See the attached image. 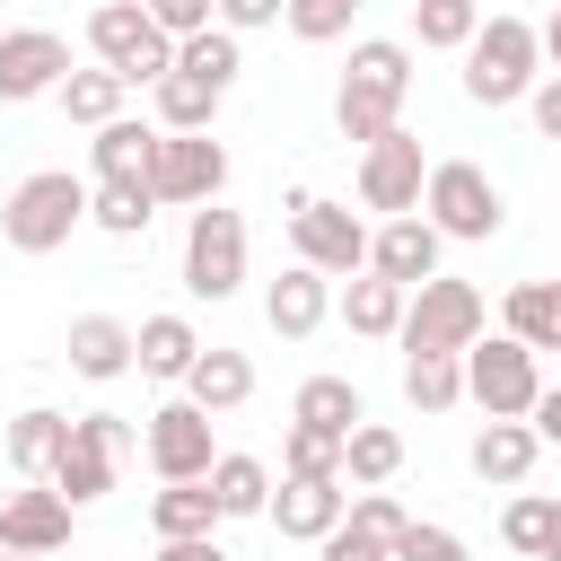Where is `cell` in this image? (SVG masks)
<instances>
[{"label": "cell", "mask_w": 561, "mask_h": 561, "mask_svg": "<svg viewBox=\"0 0 561 561\" xmlns=\"http://www.w3.org/2000/svg\"><path fill=\"white\" fill-rule=\"evenodd\" d=\"M403 96H412V53L394 35H368V44H351V70L333 88V131L368 149L403 123Z\"/></svg>", "instance_id": "obj_1"}, {"label": "cell", "mask_w": 561, "mask_h": 561, "mask_svg": "<svg viewBox=\"0 0 561 561\" xmlns=\"http://www.w3.org/2000/svg\"><path fill=\"white\" fill-rule=\"evenodd\" d=\"M482 324H491L482 289L438 272V280L403 289V324H394V342H403V351H438V359H465V351L482 342Z\"/></svg>", "instance_id": "obj_2"}, {"label": "cell", "mask_w": 561, "mask_h": 561, "mask_svg": "<svg viewBox=\"0 0 561 561\" xmlns=\"http://www.w3.org/2000/svg\"><path fill=\"white\" fill-rule=\"evenodd\" d=\"M79 219H88V184H79L70 167H44V175H26V184L0 202V237H9L18 254H61Z\"/></svg>", "instance_id": "obj_3"}, {"label": "cell", "mask_w": 561, "mask_h": 561, "mask_svg": "<svg viewBox=\"0 0 561 561\" xmlns=\"http://www.w3.org/2000/svg\"><path fill=\"white\" fill-rule=\"evenodd\" d=\"M535 61H543L535 26L500 9V18H482L473 44H465V96H473V105H517V96L535 88Z\"/></svg>", "instance_id": "obj_4"}, {"label": "cell", "mask_w": 561, "mask_h": 561, "mask_svg": "<svg viewBox=\"0 0 561 561\" xmlns=\"http://www.w3.org/2000/svg\"><path fill=\"white\" fill-rule=\"evenodd\" d=\"M421 219H430L438 237H456V245H482V237H500L508 202H500V184H491L473 158H438L430 184H421Z\"/></svg>", "instance_id": "obj_5"}, {"label": "cell", "mask_w": 561, "mask_h": 561, "mask_svg": "<svg viewBox=\"0 0 561 561\" xmlns=\"http://www.w3.org/2000/svg\"><path fill=\"white\" fill-rule=\"evenodd\" d=\"M123 456H131V421H114V412H79L44 482H53V491H61L70 508H96V500L114 491V473H123Z\"/></svg>", "instance_id": "obj_6"}, {"label": "cell", "mask_w": 561, "mask_h": 561, "mask_svg": "<svg viewBox=\"0 0 561 561\" xmlns=\"http://www.w3.org/2000/svg\"><path fill=\"white\" fill-rule=\"evenodd\" d=\"M280 210H289V245H298L307 272H324V280L368 272V228H359V210H342V202H324V193H307V184H298Z\"/></svg>", "instance_id": "obj_7"}, {"label": "cell", "mask_w": 561, "mask_h": 561, "mask_svg": "<svg viewBox=\"0 0 561 561\" xmlns=\"http://www.w3.org/2000/svg\"><path fill=\"white\" fill-rule=\"evenodd\" d=\"M88 44H96V70H114L123 88H140V79L158 88V79L175 70V44L149 26V9H140V0H105V9L88 18Z\"/></svg>", "instance_id": "obj_8"}, {"label": "cell", "mask_w": 561, "mask_h": 561, "mask_svg": "<svg viewBox=\"0 0 561 561\" xmlns=\"http://www.w3.org/2000/svg\"><path fill=\"white\" fill-rule=\"evenodd\" d=\"M184 289L210 298V307L245 289V219L237 210H219V202L193 210V228H184Z\"/></svg>", "instance_id": "obj_9"}, {"label": "cell", "mask_w": 561, "mask_h": 561, "mask_svg": "<svg viewBox=\"0 0 561 561\" xmlns=\"http://www.w3.org/2000/svg\"><path fill=\"white\" fill-rule=\"evenodd\" d=\"M456 368H465V394H473L491 421H526V412H535V394H543V377H535V351H526V342H508V333L473 342Z\"/></svg>", "instance_id": "obj_10"}, {"label": "cell", "mask_w": 561, "mask_h": 561, "mask_svg": "<svg viewBox=\"0 0 561 561\" xmlns=\"http://www.w3.org/2000/svg\"><path fill=\"white\" fill-rule=\"evenodd\" d=\"M421 184H430V158H421V140H412L403 123L359 149V210L403 219V210H421Z\"/></svg>", "instance_id": "obj_11"}, {"label": "cell", "mask_w": 561, "mask_h": 561, "mask_svg": "<svg viewBox=\"0 0 561 561\" xmlns=\"http://www.w3.org/2000/svg\"><path fill=\"white\" fill-rule=\"evenodd\" d=\"M140 447H149V473L158 482H210V465H219L210 412H193V403H158L149 430H140Z\"/></svg>", "instance_id": "obj_12"}, {"label": "cell", "mask_w": 561, "mask_h": 561, "mask_svg": "<svg viewBox=\"0 0 561 561\" xmlns=\"http://www.w3.org/2000/svg\"><path fill=\"white\" fill-rule=\"evenodd\" d=\"M219 184H228V149L210 140V131H167L158 140V167H149V193L158 202H219Z\"/></svg>", "instance_id": "obj_13"}, {"label": "cell", "mask_w": 561, "mask_h": 561, "mask_svg": "<svg viewBox=\"0 0 561 561\" xmlns=\"http://www.w3.org/2000/svg\"><path fill=\"white\" fill-rule=\"evenodd\" d=\"M70 79V44L53 26H9L0 35V105H35Z\"/></svg>", "instance_id": "obj_14"}, {"label": "cell", "mask_w": 561, "mask_h": 561, "mask_svg": "<svg viewBox=\"0 0 561 561\" xmlns=\"http://www.w3.org/2000/svg\"><path fill=\"white\" fill-rule=\"evenodd\" d=\"M438 228L421 219V210H403V219H386L377 237H368V272L377 280H394V289H421V280H438Z\"/></svg>", "instance_id": "obj_15"}, {"label": "cell", "mask_w": 561, "mask_h": 561, "mask_svg": "<svg viewBox=\"0 0 561 561\" xmlns=\"http://www.w3.org/2000/svg\"><path fill=\"white\" fill-rule=\"evenodd\" d=\"M70 500L53 491V482H26V491H9L0 500V552H61L70 543Z\"/></svg>", "instance_id": "obj_16"}, {"label": "cell", "mask_w": 561, "mask_h": 561, "mask_svg": "<svg viewBox=\"0 0 561 561\" xmlns=\"http://www.w3.org/2000/svg\"><path fill=\"white\" fill-rule=\"evenodd\" d=\"M158 123H131V114H114V123H96V140H88V167H96V184H149V167H158Z\"/></svg>", "instance_id": "obj_17"}, {"label": "cell", "mask_w": 561, "mask_h": 561, "mask_svg": "<svg viewBox=\"0 0 561 561\" xmlns=\"http://www.w3.org/2000/svg\"><path fill=\"white\" fill-rule=\"evenodd\" d=\"M324 316H333V280H324V272H307V263H289V272L263 289V324H272L280 342H307Z\"/></svg>", "instance_id": "obj_18"}, {"label": "cell", "mask_w": 561, "mask_h": 561, "mask_svg": "<svg viewBox=\"0 0 561 561\" xmlns=\"http://www.w3.org/2000/svg\"><path fill=\"white\" fill-rule=\"evenodd\" d=\"M342 508H351V491H342V482H289V473H280V491H272V508H263V517H272L289 543H324V535L342 526Z\"/></svg>", "instance_id": "obj_19"}, {"label": "cell", "mask_w": 561, "mask_h": 561, "mask_svg": "<svg viewBox=\"0 0 561 561\" xmlns=\"http://www.w3.org/2000/svg\"><path fill=\"white\" fill-rule=\"evenodd\" d=\"M70 368L88 377V386H114L123 368H131V324L123 316H70Z\"/></svg>", "instance_id": "obj_20"}, {"label": "cell", "mask_w": 561, "mask_h": 561, "mask_svg": "<svg viewBox=\"0 0 561 561\" xmlns=\"http://www.w3.org/2000/svg\"><path fill=\"white\" fill-rule=\"evenodd\" d=\"M245 394H254V359H245V351H202V359L184 368V403H193V412H210V421H219V412H237Z\"/></svg>", "instance_id": "obj_21"}, {"label": "cell", "mask_w": 561, "mask_h": 561, "mask_svg": "<svg viewBox=\"0 0 561 561\" xmlns=\"http://www.w3.org/2000/svg\"><path fill=\"white\" fill-rule=\"evenodd\" d=\"M61 438H70V412H53V403H26L18 421H9V473H26V482H44L53 473V456H61Z\"/></svg>", "instance_id": "obj_22"}, {"label": "cell", "mask_w": 561, "mask_h": 561, "mask_svg": "<svg viewBox=\"0 0 561 561\" xmlns=\"http://www.w3.org/2000/svg\"><path fill=\"white\" fill-rule=\"evenodd\" d=\"M535 456H543V438H535L526 421H491V430H473V473L500 482V491H517V482L535 473Z\"/></svg>", "instance_id": "obj_23"}, {"label": "cell", "mask_w": 561, "mask_h": 561, "mask_svg": "<svg viewBox=\"0 0 561 561\" xmlns=\"http://www.w3.org/2000/svg\"><path fill=\"white\" fill-rule=\"evenodd\" d=\"M500 333L526 351H561V280H517L500 307Z\"/></svg>", "instance_id": "obj_24"}, {"label": "cell", "mask_w": 561, "mask_h": 561, "mask_svg": "<svg viewBox=\"0 0 561 561\" xmlns=\"http://www.w3.org/2000/svg\"><path fill=\"white\" fill-rule=\"evenodd\" d=\"M193 359H202V333L184 316H140V333H131V368L140 377H184Z\"/></svg>", "instance_id": "obj_25"}, {"label": "cell", "mask_w": 561, "mask_h": 561, "mask_svg": "<svg viewBox=\"0 0 561 561\" xmlns=\"http://www.w3.org/2000/svg\"><path fill=\"white\" fill-rule=\"evenodd\" d=\"M289 421H298V430H324V438H351V430L368 421V403H359L351 377H307L298 403H289Z\"/></svg>", "instance_id": "obj_26"}, {"label": "cell", "mask_w": 561, "mask_h": 561, "mask_svg": "<svg viewBox=\"0 0 561 561\" xmlns=\"http://www.w3.org/2000/svg\"><path fill=\"white\" fill-rule=\"evenodd\" d=\"M149 526H158V543H193V535H210V526H219L210 482H158V491H149Z\"/></svg>", "instance_id": "obj_27"}, {"label": "cell", "mask_w": 561, "mask_h": 561, "mask_svg": "<svg viewBox=\"0 0 561 561\" xmlns=\"http://www.w3.org/2000/svg\"><path fill=\"white\" fill-rule=\"evenodd\" d=\"M403 473V438L386 430V421H359L351 438H342V482H359V491H386Z\"/></svg>", "instance_id": "obj_28"}, {"label": "cell", "mask_w": 561, "mask_h": 561, "mask_svg": "<svg viewBox=\"0 0 561 561\" xmlns=\"http://www.w3.org/2000/svg\"><path fill=\"white\" fill-rule=\"evenodd\" d=\"M210 500H219V517H263L272 508V465L263 456H219L210 465Z\"/></svg>", "instance_id": "obj_29"}, {"label": "cell", "mask_w": 561, "mask_h": 561, "mask_svg": "<svg viewBox=\"0 0 561 561\" xmlns=\"http://www.w3.org/2000/svg\"><path fill=\"white\" fill-rule=\"evenodd\" d=\"M342 324L368 333V342H386V333L403 324V289L377 280V272H351V289H342Z\"/></svg>", "instance_id": "obj_30"}, {"label": "cell", "mask_w": 561, "mask_h": 561, "mask_svg": "<svg viewBox=\"0 0 561 561\" xmlns=\"http://www.w3.org/2000/svg\"><path fill=\"white\" fill-rule=\"evenodd\" d=\"M403 403L412 412H456L465 403V368L438 351H403Z\"/></svg>", "instance_id": "obj_31"}, {"label": "cell", "mask_w": 561, "mask_h": 561, "mask_svg": "<svg viewBox=\"0 0 561 561\" xmlns=\"http://www.w3.org/2000/svg\"><path fill=\"white\" fill-rule=\"evenodd\" d=\"M175 70H184V79H202V88H219V96H228V88H237V70H245V61H237V35H228V26H202V35H184V44H175Z\"/></svg>", "instance_id": "obj_32"}, {"label": "cell", "mask_w": 561, "mask_h": 561, "mask_svg": "<svg viewBox=\"0 0 561 561\" xmlns=\"http://www.w3.org/2000/svg\"><path fill=\"white\" fill-rule=\"evenodd\" d=\"M482 26V0H412V35L421 53H465Z\"/></svg>", "instance_id": "obj_33"}, {"label": "cell", "mask_w": 561, "mask_h": 561, "mask_svg": "<svg viewBox=\"0 0 561 561\" xmlns=\"http://www.w3.org/2000/svg\"><path fill=\"white\" fill-rule=\"evenodd\" d=\"M53 105H61L70 123H88V131H96V123H114V114H123V79H114V70H70V79L53 88Z\"/></svg>", "instance_id": "obj_34"}, {"label": "cell", "mask_w": 561, "mask_h": 561, "mask_svg": "<svg viewBox=\"0 0 561 561\" xmlns=\"http://www.w3.org/2000/svg\"><path fill=\"white\" fill-rule=\"evenodd\" d=\"M149 96H158V131H210V114H219V88H202L184 70H167Z\"/></svg>", "instance_id": "obj_35"}, {"label": "cell", "mask_w": 561, "mask_h": 561, "mask_svg": "<svg viewBox=\"0 0 561 561\" xmlns=\"http://www.w3.org/2000/svg\"><path fill=\"white\" fill-rule=\"evenodd\" d=\"M149 210H158V193H149V184H96V193H88V219H96L105 237H140V228H149Z\"/></svg>", "instance_id": "obj_36"}, {"label": "cell", "mask_w": 561, "mask_h": 561, "mask_svg": "<svg viewBox=\"0 0 561 561\" xmlns=\"http://www.w3.org/2000/svg\"><path fill=\"white\" fill-rule=\"evenodd\" d=\"M280 473H289V482H342V438L289 421V438H280Z\"/></svg>", "instance_id": "obj_37"}, {"label": "cell", "mask_w": 561, "mask_h": 561, "mask_svg": "<svg viewBox=\"0 0 561 561\" xmlns=\"http://www.w3.org/2000/svg\"><path fill=\"white\" fill-rule=\"evenodd\" d=\"M543 526H552V500H543V491H517V500L500 508V543H508V552H526V561L543 552Z\"/></svg>", "instance_id": "obj_38"}, {"label": "cell", "mask_w": 561, "mask_h": 561, "mask_svg": "<svg viewBox=\"0 0 561 561\" xmlns=\"http://www.w3.org/2000/svg\"><path fill=\"white\" fill-rule=\"evenodd\" d=\"M280 18H289V35H298V44H333V35H351L359 0H289Z\"/></svg>", "instance_id": "obj_39"}, {"label": "cell", "mask_w": 561, "mask_h": 561, "mask_svg": "<svg viewBox=\"0 0 561 561\" xmlns=\"http://www.w3.org/2000/svg\"><path fill=\"white\" fill-rule=\"evenodd\" d=\"M342 526H351V535H368V543H386V552H394V535H403V526H412V517H403V508H394V491H359V500H351V508H342Z\"/></svg>", "instance_id": "obj_40"}, {"label": "cell", "mask_w": 561, "mask_h": 561, "mask_svg": "<svg viewBox=\"0 0 561 561\" xmlns=\"http://www.w3.org/2000/svg\"><path fill=\"white\" fill-rule=\"evenodd\" d=\"M386 561H473V552H465L447 526H421V517H412V526L394 535V552H386Z\"/></svg>", "instance_id": "obj_41"}, {"label": "cell", "mask_w": 561, "mask_h": 561, "mask_svg": "<svg viewBox=\"0 0 561 561\" xmlns=\"http://www.w3.org/2000/svg\"><path fill=\"white\" fill-rule=\"evenodd\" d=\"M140 9H149V26H158L167 44H184V35L210 26V0H140Z\"/></svg>", "instance_id": "obj_42"}, {"label": "cell", "mask_w": 561, "mask_h": 561, "mask_svg": "<svg viewBox=\"0 0 561 561\" xmlns=\"http://www.w3.org/2000/svg\"><path fill=\"white\" fill-rule=\"evenodd\" d=\"M280 9H289V0H210V18H219L228 35H245V26H280Z\"/></svg>", "instance_id": "obj_43"}, {"label": "cell", "mask_w": 561, "mask_h": 561, "mask_svg": "<svg viewBox=\"0 0 561 561\" xmlns=\"http://www.w3.org/2000/svg\"><path fill=\"white\" fill-rule=\"evenodd\" d=\"M526 105H535V131H543V140H561V79H535V88H526Z\"/></svg>", "instance_id": "obj_44"}, {"label": "cell", "mask_w": 561, "mask_h": 561, "mask_svg": "<svg viewBox=\"0 0 561 561\" xmlns=\"http://www.w3.org/2000/svg\"><path fill=\"white\" fill-rule=\"evenodd\" d=\"M324 561H386V543H368V535L333 526V535H324Z\"/></svg>", "instance_id": "obj_45"}, {"label": "cell", "mask_w": 561, "mask_h": 561, "mask_svg": "<svg viewBox=\"0 0 561 561\" xmlns=\"http://www.w3.org/2000/svg\"><path fill=\"white\" fill-rule=\"evenodd\" d=\"M526 430H535L543 447H561V386H543V394H535V412H526Z\"/></svg>", "instance_id": "obj_46"}, {"label": "cell", "mask_w": 561, "mask_h": 561, "mask_svg": "<svg viewBox=\"0 0 561 561\" xmlns=\"http://www.w3.org/2000/svg\"><path fill=\"white\" fill-rule=\"evenodd\" d=\"M158 561H228L210 535H193V543H158Z\"/></svg>", "instance_id": "obj_47"}, {"label": "cell", "mask_w": 561, "mask_h": 561, "mask_svg": "<svg viewBox=\"0 0 561 561\" xmlns=\"http://www.w3.org/2000/svg\"><path fill=\"white\" fill-rule=\"evenodd\" d=\"M535 44H543V61H552V79H561V0H552V18L535 26Z\"/></svg>", "instance_id": "obj_48"}, {"label": "cell", "mask_w": 561, "mask_h": 561, "mask_svg": "<svg viewBox=\"0 0 561 561\" xmlns=\"http://www.w3.org/2000/svg\"><path fill=\"white\" fill-rule=\"evenodd\" d=\"M535 561H561V500H552V526H543V552Z\"/></svg>", "instance_id": "obj_49"}, {"label": "cell", "mask_w": 561, "mask_h": 561, "mask_svg": "<svg viewBox=\"0 0 561 561\" xmlns=\"http://www.w3.org/2000/svg\"><path fill=\"white\" fill-rule=\"evenodd\" d=\"M0 561H53V552H0Z\"/></svg>", "instance_id": "obj_50"}]
</instances>
